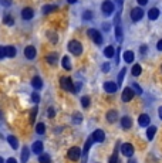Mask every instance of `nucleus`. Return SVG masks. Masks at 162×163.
<instances>
[{"instance_id": "obj_40", "label": "nucleus", "mask_w": 162, "mask_h": 163, "mask_svg": "<svg viewBox=\"0 0 162 163\" xmlns=\"http://www.w3.org/2000/svg\"><path fill=\"white\" fill-rule=\"evenodd\" d=\"M0 3L3 7H10L12 6V0H0Z\"/></svg>"}, {"instance_id": "obj_57", "label": "nucleus", "mask_w": 162, "mask_h": 163, "mask_svg": "<svg viewBox=\"0 0 162 163\" xmlns=\"http://www.w3.org/2000/svg\"><path fill=\"white\" fill-rule=\"evenodd\" d=\"M0 119H2V111H0Z\"/></svg>"}, {"instance_id": "obj_52", "label": "nucleus", "mask_w": 162, "mask_h": 163, "mask_svg": "<svg viewBox=\"0 0 162 163\" xmlns=\"http://www.w3.org/2000/svg\"><path fill=\"white\" fill-rule=\"evenodd\" d=\"M103 29H104V31H108V30H110V24L104 23V24H103Z\"/></svg>"}, {"instance_id": "obj_4", "label": "nucleus", "mask_w": 162, "mask_h": 163, "mask_svg": "<svg viewBox=\"0 0 162 163\" xmlns=\"http://www.w3.org/2000/svg\"><path fill=\"white\" fill-rule=\"evenodd\" d=\"M80 156H81V149H80L78 146H73L68 149V152H67V158L70 160H78Z\"/></svg>"}, {"instance_id": "obj_17", "label": "nucleus", "mask_w": 162, "mask_h": 163, "mask_svg": "<svg viewBox=\"0 0 162 163\" xmlns=\"http://www.w3.org/2000/svg\"><path fill=\"white\" fill-rule=\"evenodd\" d=\"M121 126L124 128V129H129V128L132 126V119L129 118V116H122L121 118Z\"/></svg>"}, {"instance_id": "obj_55", "label": "nucleus", "mask_w": 162, "mask_h": 163, "mask_svg": "<svg viewBox=\"0 0 162 163\" xmlns=\"http://www.w3.org/2000/svg\"><path fill=\"white\" fill-rule=\"evenodd\" d=\"M128 163H138V162H137L135 159H129V162H128Z\"/></svg>"}, {"instance_id": "obj_29", "label": "nucleus", "mask_w": 162, "mask_h": 163, "mask_svg": "<svg viewBox=\"0 0 162 163\" xmlns=\"http://www.w3.org/2000/svg\"><path fill=\"white\" fill-rule=\"evenodd\" d=\"M125 74H127V67L125 68H122L120 71V74H118V82H117V85L120 87L122 85V81H124V77H125Z\"/></svg>"}, {"instance_id": "obj_20", "label": "nucleus", "mask_w": 162, "mask_h": 163, "mask_svg": "<svg viewBox=\"0 0 162 163\" xmlns=\"http://www.w3.org/2000/svg\"><path fill=\"white\" fill-rule=\"evenodd\" d=\"M158 17H159V9H157V7L149 9V12H148V19H149V20H157Z\"/></svg>"}, {"instance_id": "obj_12", "label": "nucleus", "mask_w": 162, "mask_h": 163, "mask_svg": "<svg viewBox=\"0 0 162 163\" xmlns=\"http://www.w3.org/2000/svg\"><path fill=\"white\" fill-rule=\"evenodd\" d=\"M104 91L105 92H108V94H114L117 90H118V85H117L115 82H112V81H107L104 82Z\"/></svg>"}, {"instance_id": "obj_45", "label": "nucleus", "mask_w": 162, "mask_h": 163, "mask_svg": "<svg viewBox=\"0 0 162 163\" xmlns=\"http://www.w3.org/2000/svg\"><path fill=\"white\" fill-rule=\"evenodd\" d=\"M4 57H6V47L0 45V58H4Z\"/></svg>"}, {"instance_id": "obj_39", "label": "nucleus", "mask_w": 162, "mask_h": 163, "mask_svg": "<svg viewBox=\"0 0 162 163\" xmlns=\"http://www.w3.org/2000/svg\"><path fill=\"white\" fill-rule=\"evenodd\" d=\"M132 91L135 92V94H138V95L142 94V88L138 85V84H132Z\"/></svg>"}, {"instance_id": "obj_54", "label": "nucleus", "mask_w": 162, "mask_h": 163, "mask_svg": "<svg viewBox=\"0 0 162 163\" xmlns=\"http://www.w3.org/2000/svg\"><path fill=\"white\" fill-rule=\"evenodd\" d=\"M70 4H74V3H77V0H67Z\"/></svg>"}, {"instance_id": "obj_10", "label": "nucleus", "mask_w": 162, "mask_h": 163, "mask_svg": "<svg viewBox=\"0 0 162 163\" xmlns=\"http://www.w3.org/2000/svg\"><path fill=\"white\" fill-rule=\"evenodd\" d=\"M134 95H135V92L132 91V88L127 87V88H124V91H122L121 98H122V101H124V102H129L134 98Z\"/></svg>"}, {"instance_id": "obj_5", "label": "nucleus", "mask_w": 162, "mask_h": 163, "mask_svg": "<svg viewBox=\"0 0 162 163\" xmlns=\"http://www.w3.org/2000/svg\"><path fill=\"white\" fill-rule=\"evenodd\" d=\"M88 37L91 38L95 44H98L100 45L101 43H103V36H101V33L98 31V30H95V29H90L88 30Z\"/></svg>"}, {"instance_id": "obj_36", "label": "nucleus", "mask_w": 162, "mask_h": 163, "mask_svg": "<svg viewBox=\"0 0 162 163\" xmlns=\"http://www.w3.org/2000/svg\"><path fill=\"white\" fill-rule=\"evenodd\" d=\"M92 17H94V13H92L91 10H85V12L83 13V19H84V20L88 21V20H91Z\"/></svg>"}, {"instance_id": "obj_51", "label": "nucleus", "mask_w": 162, "mask_h": 163, "mask_svg": "<svg viewBox=\"0 0 162 163\" xmlns=\"http://www.w3.org/2000/svg\"><path fill=\"white\" fill-rule=\"evenodd\" d=\"M6 163H17V160L14 159V158H9V159L6 160Z\"/></svg>"}, {"instance_id": "obj_46", "label": "nucleus", "mask_w": 162, "mask_h": 163, "mask_svg": "<svg viewBox=\"0 0 162 163\" xmlns=\"http://www.w3.org/2000/svg\"><path fill=\"white\" fill-rule=\"evenodd\" d=\"M81 87H83V84H81V82H77V84H74V92H78V91L81 90Z\"/></svg>"}, {"instance_id": "obj_47", "label": "nucleus", "mask_w": 162, "mask_h": 163, "mask_svg": "<svg viewBox=\"0 0 162 163\" xmlns=\"http://www.w3.org/2000/svg\"><path fill=\"white\" fill-rule=\"evenodd\" d=\"M120 51H121V48H118L117 50V53H115V55H114V57H115V64L120 62Z\"/></svg>"}, {"instance_id": "obj_44", "label": "nucleus", "mask_w": 162, "mask_h": 163, "mask_svg": "<svg viewBox=\"0 0 162 163\" xmlns=\"http://www.w3.org/2000/svg\"><path fill=\"white\" fill-rule=\"evenodd\" d=\"M47 115H49V118H54V115H56V111H54V108H49V112H47Z\"/></svg>"}, {"instance_id": "obj_41", "label": "nucleus", "mask_w": 162, "mask_h": 163, "mask_svg": "<svg viewBox=\"0 0 162 163\" xmlns=\"http://www.w3.org/2000/svg\"><path fill=\"white\" fill-rule=\"evenodd\" d=\"M31 101H33V102H36V104H37V102L40 101V95H38L37 92H33V94H31Z\"/></svg>"}, {"instance_id": "obj_50", "label": "nucleus", "mask_w": 162, "mask_h": 163, "mask_svg": "<svg viewBox=\"0 0 162 163\" xmlns=\"http://www.w3.org/2000/svg\"><path fill=\"white\" fill-rule=\"evenodd\" d=\"M138 4L139 6H145V4H148V0H137Z\"/></svg>"}, {"instance_id": "obj_43", "label": "nucleus", "mask_w": 162, "mask_h": 163, "mask_svg": "<svg viewBox=\"0 0 162 163\" xmlns=\"http://www.w3.org/2000/svg\"><path fill=\"white\" fill-rule=\"evenodd\" d=\"M101 69H103L104 73H108V71H110V62H104V64L101 65Z\"/></svg>"}, {"instance_id": "obj_48", "label": "nucleus", "mask_w": 162, "mask_h": 163, "mask_svg": "<svg viewBox=\"0 0 162 163\" xmlns=\"http://www.w3.org/2000/svg\"><path fill=\"white\" fill-rule=\"evenodd\" d=\"M157 50H158V51H162V38L157 43Z\"/></svg>"}, {"instance_id": "obj_18", "label": "nucleus", "mask_w": 162, "mask_h": 163, "mask_svg": "<svg viewBox=\"0 0 162 163\" xmlns=\"http://www.w3.org/2000/svg\"><path fill=\"white\" fill-rule=\"evenodd\" d=\"M118 119V112H117L115 109H111V111H108L107 112V121L110 123H114Z\"/></svg>"}, {"instance_id": "obj_16", "label": "nucleus", "mask_w": 162, "mask_h": 163, "mask_svg": "<svg viewBox=\"0 0 162 163\" xmlns=\"http://www.w3.org/2000/svg\"><path fill=\"white\" fill-rule=\"evenodd\" d=\"M122 57H124V61L127 62V64H131V62H134V60H135L134 51H131V50H128V51H124Z\"/></svg>"}, {"instance_id": "obj_8", "label": "nucleus", "mask_w": 162, "mask_h": 163, "mask_svg": "<svg viewBox=\"0 0 162 163\" xmlns=\"http://www.w3.org/2000/svg\"><path fill=\"white\" fill-rule=\"evenodd\" d=\"M151 123V116L148 114H142L138 116V125L142 128H148Z\"/></svg>"}, {"instance_id": "obj_53", "label": "nucleus", "mask_w": 162, "mask_h": 163, "mask_svg": "<svg viewBox=\"0 0 162 163\" xmlns=\"http://www.w3.org/2000/svg\"><path fill=\"white\" fill-rule=\"evenodd\" d=\"M158 116H159V119L162 121V106H159L158 108Z\"/></svg>"}, {"instance_id": "obj_35", "label": "nucleus", "mask_w": 162, "mask_h": 163, "mask_svg": "<svg viewBox=\"0 0 162 163\" xmlns=\"http://www.w3.org/2000/svg\"><path fill=\"white\" fill-rule=\"evenodd\" d=\"M38 162L40 163H51V158L49 155H46V153H41L40 158H38Z\"/></svg>"}, {"instance_id": "obj_22", "label": "nucleus", "mask_w": 162, "mask_h": 163, "mask_svg": "<svg viewBox=\"0 0 162 163\" xmlns=\"http://www.w3.org/2000/svg\"><path fill=\"white\" fill-rule=\"evenodd\" d=\"M58 10V6H54V4H47L43 7V14H49V13H53V12H57Z\"/></svg>"}, {"instance_id": "obj_13", "label": "nucleus", "mask_w": 162, "mask_h": 163, "mask_svg": "<svg viewBox=\"0 0 162 163\" xmlns=\"http://www.w3.org/2000/svg\"><path fill=\"white\" fill-rule=\"evenodd\" d=\"M34 16V10L31 7H24L21 10V19L23 20H31Z\"/></svg>"}, {"instance_id": "obj_15", "label": "nucleus", "mask_w": 162, "mask_h": 163, "mask_svg": "<svg viewBox=\"0 0 162 163\" xmlns=\"http://www.w3.org/2000/svg\"><path fill=\"white\" fill-rule=\"evenodd\" d=\"M46 61L49 62V64H51V65H56L58 62V54L57 53H50V54H47L46 55Z\"/></svg>"}, {"instance_id": "obj_56", "label": "nucleus", "mask_w": 162, "mask_h": 163, "mask_svg": "<svg viewBox=\"0 0 162 163\" xmlns=\"http://www.w3.org/2000/svg\"><path fill=\"white\" fill-rule=\"evenodd\" d=\"M0 163H4V160H3V158H0Z\"/></svg>"}, {"instance_id": "obj_49", "label": "nucleus", "mask_w": 162, "mask_h": 163, "mask_svg": "<svg viewBox=\"0 0 162 163\" xmlns=\"http://www.w3.org/2000/svg\"><path fill=\"white\" fill-rule=\"evenodd\" d=\"M146 50H148V47L146 45H141V48H139V51H141V54H145Z\"/></svg>"}, {"instance_id": "obj_32", "label": "nucleus", "mask_w": 162, "mask_h": 163, "mask_svg": "<svg viewBox=\"0 0 162 163\" xmlns=\"http://www.w3.org/2000/svg\"><path fill=\"white\" fill-rule=\"evenodd\" d=\"M3 23L6 26H13L14 24V19H13V16H10V14H6L3 19Z\"/></svg>"}, {"instance_id": "obj_33", "label": "nucleus", "mask_w": 162, "mask_h": 163, "mask_svg": "<svg viewBox=\"0 0 162 163\" xmlns=\"http://www.w3.org/2000/svg\"><path fill=\"white\" fill-rule=\"evenodd\" d=\"M73 122H74L75 125L81 123V122H83V115L80 114V112H75V114L73 115Z\"/></svg>"}, {"instance_id": "obj_24", "label": "nucleus", "mask_w": 162, "mask_h": 163, "mask_svg": "<svg viewBox=\"0 0 162 163\" xmlns=\"http://www.w3.org/2000/svg\"><path fill=\"white\" fill-rule=\"evenodd\" d=\"M104 55H105L107 58H112L114 55H115V48H114L112 45H108V47H105Z\"/></svg>"}, {"instance_id": "obj_37", "label": "nucleus", "mask_w": 162, "mask_h": 163, "mask_svg": "<svg viewBox=\"0 0 162 163\" xmlns=\"http://www.w3.org/2000/svg\"><path fill=\"white\" fill-rule=\"evenodd\" d=\"M81 106H83V108H85V109L90 106V97H87V95H85V97L81 98Z\"/></svg>"}, {"instance_id": "obj_30", "label": "nucleus", "mask_w": 162, "mask_h": 163, "mask_svg": "<svg viewBox=\"0 0 162 163\" xmlns=\"http://www.w3.org/2000/svg\"><path fill=\"white\" fill-rule=\"evenodd\" d=\"M115 37H117V40L120 41V43H122L124 34H122V29H121L120 26H115Z\"/></svg>"}, {"instance_id": "obj_26", "label": "nucleus", "mask_w": 162, "mask_h": 163, "mask_svg": "<svg viewBox=\"0 0 162 163\" xmlns=\"http://www.w3.org/2000/svg\"><path fill=\"white\" fill-rule=\"evenodd\" d=\"M6 57H16V47H13V45H7L6 47Z\"/></svg>"}, {"instance_id": "obj_27", "label": "nucleus", "mask_w": 162, "mask_h": 163, "mask_svg": "<svg viewBox=\"0 0 162 163\" xmlns=\"http://www.w3.org/2000/svg\"><path fill=\"white\" fill-rule=\"evenodd\" d=\"M142 73V67L139 64H135L132 67V69H131V74H132L134 77H138V75H141Z\"/></svg>"}, {"instance_id": "obj_21", "label": "nucleus", "mask_w": 162, "mask_h": 163, "mask_svg": "<svg viewBox=\"0 0 162 163\" xmlns=\"http://www.w3.org/2000/svg\"><path fill=\"white\" fill-rule=\"evenodd\" d=\"M7 142H9V145H10L13 149H17V147H19V139H17L16 136H13V135L7 136Z\"/></svg>"}, {"instance_id": "obj_25", "label": "nucleus", "mask_w": 162, "mask_h": 163, "mask_svg": "<svg viewBox=\"0 0 162 163\" xmlns=\"http://www.w3.org/2000/svg\"><path fill=\"white\" fill-rule=\"evenodd\" d=\"M61 64H63V68L64 69H71V61H70V57L68 55H64V57L61 58Z\"/></svg>"}, {"instance_id": "obj_42", "label": "nucleus", "mask_w": 162, "mask_h": 163, "mask_svg": "<svg viewBox=\"0 0 162 163\" xmlns=\"http://www.w3.org/2000/svg\"><path fill=\"white\" fill-rule=\"evenodd\" d=\"M110 163H121L120 159H118V155H112L110 158Z\"/></svg>"}, {"instance_id": "obj_14", "label": "nucleus", "mask_w": 162, "mask_h": 163, "mask_svg": "<svg viewBox=\"0 0 162 163\" xmlns=\"http://www.w3.org/2000/svg\"><path fill=\"white\" fill-rule=\"evenodd\" d=\"M31 151H33V153H36V155H41L43 153V142H40V140L33 142V145H31Z\"/></svg>"}, {"instance_id": "obj_34", "label": "nucleus", "mask_w": 162, "mask_h": 163, "mask_svg": "<svg viewBox=\"0 0 162 163\" xmlns=\"http://www.w3.org/2000/svg\"><path fill=\"white\" fill-rule=\"evenodd\" d=\"M37 114H38V108H37V106H34L33 109H31V112H30V123H34Z\"/></svg>"}, {"instance_id": "obj_19", "label": "nucleus", "mask_w": 162, "mask_h": 163, "mask_svg": "<svg viewBox=\"0 0 162 163\" xmlns=\"http://www.w3.org/2000/svg\"><path fill=\"white\" fill-rule=\"evenodd\" d=\"M31 87H33L34 90H41L43 88V81L40 77H34L31 80Z\"/></svg>"}, {"instance_id": "obj_23", "label": "nucleus", "mask_w": 162, "mask_h": 163, "mask_svg": "<svg viewBox=\"0 0 162 163\" xmlns=\"http://www.w3.org/2000/svg\"><path fill=\"white\" fill-rule=\"evenodd\" d=\"M29 156H30V149L27 146H24L21 149V163H26L29 160Z\"/></svg>"}, {"instance_id": "obj_1", "label": "nucleus", "mask_w": 162, "mask_h": 163, "mask_svg": "<svg viewBox=\"0 0 162 163\" xmlns=\"http://www.w3.org/2000/svg\"><path fill=\"white\" fill-rule=\"evenodd\" d=\"M68 51L74 55H81L83 54V45L78 40H71L68 43Z\"/></svg>"}, {"instance_id": "obj_6", "label": "nucleus", "mask_w": 162, "mask_h": 163, "mask_svg": "<svg viewBox=\"0 0 162 163\" xmlns=\"http://www.w3.org/2000/svg\"><path fill=\"white\" fill-rule=\"evenodd\" d=\"M121 153H122L125 158H132L134 146L131 143H122V145H121Z\"/></svg>"}, {"instance_id": "obj_2", "label": "nucleus", "mask_w": 162, "mask_h": 163, "mask_svg": "<svg viewBox=\"0 0 162 163\" xmlns=\"http://www.w3.org/2000/svg\"><path fill=\"white\" fill-rule=\"evenodd\" d=\"M101 10H103V13H104L105 16H111L112 13H114V10H115V6H114V3H112L111 0H105L101 4Z\"/></svg>"}, {"instance_id": "obj_11", "label": "nucleus", "mask_w": 162, "mask_h": 163, "mask_svg": "<svg viewBox=\"0 0 162 163\" xmlns=\"http://www.w3.org/2000/svg\"><path fill=\"white\" fill-rule=\"evenodd\" d=\"M91 138L94 142L97 143H100V142H104V139H105V133H104V130H101V129H97L92 132L91 135Z\"/></svg>"}, {"instance_id": "obj_9", "label": "nucleus", "mask_w": 162, "mask_h": 163, "mask_svg": "<svg viewBox=\"0 0 162 163\" xmlns=\"http://www.w3.org/2000/svg\"><path fill=\"white\" fill-rule=\"evenodd\" d=\"M24 55L27 60H34L36 58V55H37V50H36V47H33V45H27L24 48Z\"/></svg>"}, {"instance_id": "obj_7", "label": "nucleus", "mask_w": 162, "mask_h": 163, "mask_svg": "<svg viewBox=\"0 0 162 163\" xmlns=\"http://www.w3.org/2000/svg\"><path fill=\"white\" fill-rule=\"evenodd\" d=\"M144 17V10H142V7H134L132 10H131V19H132V21H139Z\"/></svg>"}, {"instance_id": "obj_28", "label": "nucleus", "mask_w": 162, "mask_h": 163, "mask_svg": "<svg viewBox=\"0 0 162 163\" xmlns=\"http://www.w3.org/2000/svg\"><path fill=\"white\" fill-rule=\"evenodd\" d=\"M155 132H157V128L155 126H148V129H146V138L149 139V140H152L155 136Z\"/></svg>"}, {"instance_id": "obj_3", "label": "nucleus", "mask_w": 162, "mask_h": 163, "mask_svg": "<svg viewBox=\"0 0 162 163\" xmlns=\"http://www.w3.org/2000/svg\"><path fill=\"white\" fill-rule=\"evenodd\" d=\"M60 84H61V88L64 91L74 92V84H73V81H71L70 77H61V80H60Z\"/></svg>"}, {"instance_id": "obj_38", "label": "nucleus", "mask_w": 162, "mask_h": 163, "mask_svg": "<svg viewBox=\"0 0 162 163\" xmlns=\"http://www.w3.org/2000/svg\"><path fill=\"white\" fill-rule=\"evenodd\" d=\"M47 36L50 37L51 43H57V41H58V37H57V34H56V33H53V31H49V33H47Z\"/></svg>"}, {"instance_id": "obj_31", "label": "nucleus", "mask_w": 162, "mask_h": 163, "mask_svg": "<svg viewBox=\"0 0 162 163\" xmlns=\"http://www.w3.org/2000/svg\"><path fill=\"white\" fill-rule=\"evenodd\" d=\"M36 132H37L38 135H43L44 132H46V125L43 122H38L37 125H36Z\"/></svg>"}]
</instances>
